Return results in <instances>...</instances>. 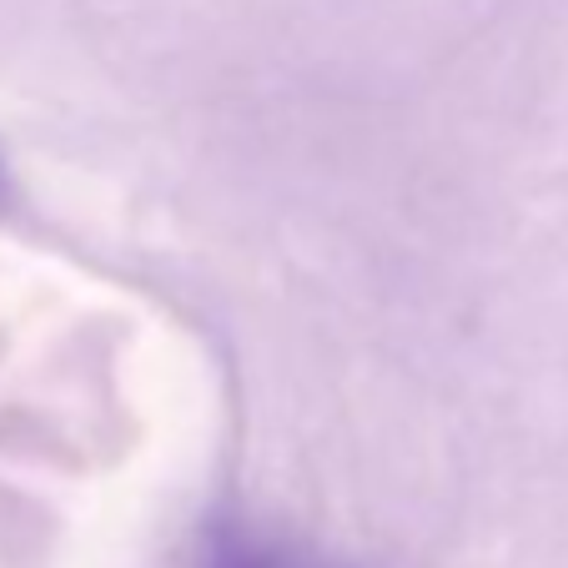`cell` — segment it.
Wrapping results in <instances>:
<instances>
[{
    "instance_id": "6da1fadb",
    "label": "cell",
    "mask_w": 568,
    "mask_h": 568,
    "mask_svg": "<svg viewBox=\"0 0 568 568\" xmlns=\"http://www.w3.org/2000/svg\"><path fill=\"white\" fill-rule=\"evenodd\" d=\"M212 568H287V564L272 558L267 548H257L252 538H222L212 554Z\"/></svg>"
}]
</instances>
